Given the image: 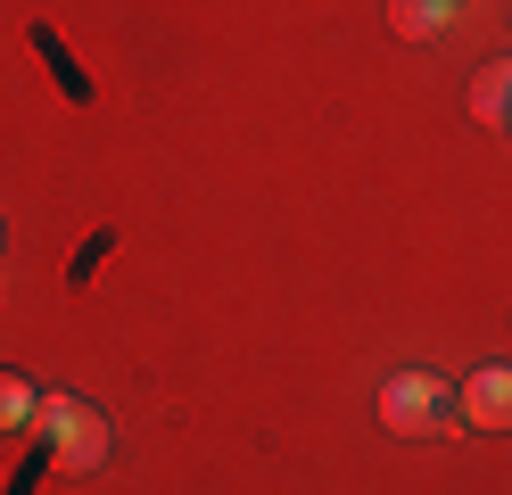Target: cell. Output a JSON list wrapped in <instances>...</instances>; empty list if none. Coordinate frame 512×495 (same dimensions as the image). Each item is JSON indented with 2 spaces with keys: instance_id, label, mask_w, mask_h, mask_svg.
Here are the masks:
<instances>
[{
  "instance_id": "cell-2",
  "label": "cell",
  "mask_w": 512,
  "mask_h": 495,
  "mask_svg": "<svg viewBox=\"0 0 512 495\" xmlns=\"http://www.w3.org/2000/svg\"><path fill=\"white\" fill-rule=\"evenodd\" d=\"M380 421H389L397 438H430V429H446V380L397 372L389 388H380Z\"/></svg>"
},
{
  "instance_id": "cell-5",
  "label": "cell",
  "mask_w": 512,
  "mask_h": 495,
  "mask_svg": "<svg viewBox=\"0 0 512 495\" xmlns=\"http://www.w3.org/2000/svg\"><path fill=\"white\" fill-rule=\"evenodd\" d=\"M446 17H455V0H389V25L405 33V42H430Z\"/></svg>"
},
{
  "instance_id": "cell-4",
  "label": "cell",
  "mask_w": 512,
  "mask_h": 495,
  "mask_svg": "<svg viewBox=\"0 0 512 495\" xmlns=\"http://www.w3.org/2000/svg\"><path fill=\"white\" fill-rule=\"evenodd\" d=\"M34 50H42V66H50V75L67 83V99H75V108H91V75H83L75 58H67V42H58L50 25H34Z\"/></svg>"
},
{
  "instance_id": "cell-7",
  "label": "cell",
  "mask_w": 512,
  "mask_h": 495,
  "mask_svg": "<svg viewBox=\"0 0 512 495\" xmlns=\"http://www.w3.org/2000/svg\"><path fill=\"white\" fill-rule=\"evenodd\" d=\"M34 413H42V396L25 388L17 372H0V429H25V421H34Z\"/></svg>"
},
{
  "instance_id": "cell-1",
  "label": "cell",
  "mask_w": 512,
  "mask_h": 495,
  "mask_svg": "<svg viewBox=\"0 0 512 495\" xmlns=\"http://www.w3.org/2000/svg\"><path fill=\"white\" fill-rule=\"evenodd\" d=\"M42 438H50L42 462H50L58 479H83V471H100V462H108V421L91 413L83 396H50V405H42Z\"/></svg>"
},
{
  "instance_id": "cell-3",
  "label": "cell",
  "mask_w": 512,
  "mask_h": 495,
  "mask_svg": "<svg viewBox=\"0 0 512 495\" xmlns=\"http://www.w3.org/2000/svg\"><path fill=\"white\" fill-rule=\"evenodd\" d=\"M455 413L471 429H512V363H479V372L455 388Z\"/></svg>"
},
{
  "instance_id": "cell-6",
  "label": "cell",
  "mask_w": 512,
  "mask_h": 495,
  "mask_svg": "<svg viewBox=\"0 0 512 495\" xmlns=\"http://www.w3.org/2000/svg\"><path fill=\"white\" fill-rule=\"evenodd\" d=\"M471 116H479V124H512V58L479 75V91H471Z\"/></svg>"
}]
</instances>
